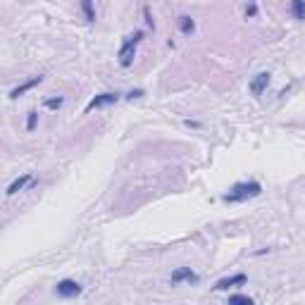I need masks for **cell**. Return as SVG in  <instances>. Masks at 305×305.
<instances>
[{"mask_svg": "<svg viewBox=\"0 0 305 305\" xmlns=\"http://www.w3.org/2000/svg\"><path fill=\"white\" fill-rule=\"evenodd\" d=\"M263 193V186H260V181H238L234 186L229 188V193L222 195L224 203H246L250 198H257V195Z\"/></svg>", "mask_w": 305, "mask_h": 305, "instance_id": "1", "label": "cell"}, {"mask_svg": "<svg viewBox=\"0 0 305 305\" xmlns=\"http://www.w3.org/2000/svg\"><path fill=\"white\" fill-rule=\"evenodd\" d=\"M141 38H143V31H136V34L126 36L124 41H122V48H119V53H117V60H119L122 67H132L134 55H136V48H139Z\"/></svg>", "mask_w": 305, "mask_h": 305, "instance_id": "2", "label": "cell"}, {"mask_svg": "<svg viewBox=\"0 0 305 305\" xmlns=\"http://www.w3.org/2000/svg\"><path fill=\"white\" fill-rule=\"evenodd\" d=\"M81 293V284L74 279H62L55 284V296L57 298H76Z\"/></svg>", "mask_w": 305, "mask_h": 305, "instance_id": "3", "label": "cell"}, {"mask_svg": "<svg viewBox=\"0 0 305 305\" xmlns=\"http://www.w3.org/2000/svg\"><path fill=\"white\" fill-rule=\"evenodd\" d=\"M119 100V93L117 91H107V93H100V96H96V98H91L89 100V105L83 107V112L89 115V112H93V110H98V107H105V105H112V103H117Z\"/></svg>", "mask_w": 305, "mask_h": 305, "instance_id": "4", "label": "cell"}, {"mask_svg": "<svg viewBox=\"0 0 305 305\" xmlns=\"http://www.w3.org/2000/svg\"><path fill=\"white\" fill-rule=\"evenodd\" d=\"M181 281H188V284H198L201 281V277L195 274L191 267H177V270L172 272V277H169V284L172 286H179Z\"/></svg>", "mask_w": 305, "mask_h": 305, "instance_id": "5", "label": "cell"}, {"mask_svg": "<svg viewBox=\"0 0 305 305\" xmlns=\"http://www.w3.org/2000/svg\"><path fill=\"white\" fill-rule=\"evenodd\" d=\"M270 81H272V74H270V72H260V74H257L255 79L250 81V93H253V96H263L265 89L270 86Z\"/></svg>", "mask_w": 305, "mask_h": 305, "instance_id": "6", "label": "cell"}, {"mask_svg": "<svg viewBox=\"0 0 305 305\" xmlns=\"http://www.w3.org/2000/svg\"><path fill=\"white\" fill-rule=\"evenodd\" d=\"M34 184V177L31 174H21L19 179H14L10 186H7V191H5V195L10 198V195H14V193H19V191H24L27 186H31Z\"/></svg>", "mask_w": 305, "mask_h": 305, "instance_id": "7", "label": "cell"}, {"mask_svg": "<svg viewBox=\"0 0 305 305\" xmlns=\"http://www.w3.org/2000/svg\"><path fill=\"white\" fill-rule=\"evenodd\" d=\"M248 281V274H243V272H238V274H234V277H227V279H220L215 284V291H227L229 286H236V284H246Z\"/></svg>", "mask_w": 305, "mask_h": 305, "instance_id": "8", "label": "cell"}, {"mask_svg": "<svg viewBox=\"0 0 305 305\" xmlns=\"http://www.w3.org/2000/svg\"><path fill=\"white\" fill-rule=\"evenodd\" d=\"M41 81H43V76H34V79H29V81L19 83L17 89H12V91H10V98H12V100H17V98H19V96H24L27 91H31V89H34V86H38V83H41Z\"/></svg>", "mask_w": 305, "mask_h": 305, "instance_id": "9", "label": "cell"}, {"mask_svg": "<svg viewBox=\"0 0 305 305\" xmlns=\"http://www.w3.org/2000/svg\"><path fill=\"white\" fill-rule=\"evenodd\" d=\"M179 29H181V34H193V29H195V21L188 17V14H181L179 17Z\"/></svg>", "mask_w": 305, "mask_h": 305, "instance_id": "10", "label": "cell"}, {"mask_svg": "<svg viewBox=\"0 0 305 305\" xmlns=\"http://www.w3.org/2000/svg\"><path fill=\"white\" fill-rule=\"evenodd\" d=\"M227 305H253V298L246 293H231L227 300Z\"/></svg>", "mask_w": 305, "mask_h": 305, "instance_id": "11", "label": "cell"}, {"mask_svg": "<svg viewBox=\"0 0 305 305\" xmlns=\"http://www.w3.org/2000/svg\"><path fill=\"white\" fill-rule=\"evenodd\" d=\"M291 14L298 21H305V0H293L291 3Z\"/></svg>", "mask_w": 305, "mask_h": 305, "instance_id": "12", "label": "cell"}, {"mask_svg": "<svg viewBox=\"0 0 305 305\" xmlns=\"http://www.w3.org/2000/svg\"><path fill=\"white\" fill-rule=\"evenodd\" d=\"M81 10H83V14H86V19H89V21H96V10H93V3H91V0H83V3H81Z\"/></svg>", "mask_w": 305, "mask_h": 305, "instance_id": "13", "label": "cell"}, {"mask_svg": "<svg viewBox=\"0 0 305 305\" xmlns=\"http://www.w3.org/2000/svg\"><path fill=\"white\" fill-rule=\"evenodd\" d=\"M62 103H64V98H48L43 105H46L48 110H60V107H62Z\"/></svg>", "mask_w": 305, "mask_h": 305, "instance_id": "14", "label": "cell"}, {"mask_svg": "<svg viewBox=\"0 0 305 305\" xmlns=\"http://www.w3.org/2000/svg\"><path fill=\"white\" fill-rule=\"evenodd\" d=\"M36 122H38V112L31 110V112H29V117H27V132H34Z\"/></svg>", "mask_w": 305, "mask_h": 305, "instance_id": "15", "label": "cell"}, {"mask_svg": "<svg viewBox=\"0 0 305 305\" xmlns=\"http://www.w3.org/2000/svg\"><path fill=\"white\" fill-rule=\"evenodd\" d=\"M143 14H146V24H148V27H150V29H155V21H152V17H150V10H148V7H146V10H143Z\"/></svg>", "mask_w": 305, "mask_h": 305, "instance_id": "16", "label": "cell"}, {"mask_svg": "<svg viewBox=\"0 0 305 305\" xmlns=\"http://www.w3.org/2000/svg\"><path fill=\"white\" fill-rule=\"evenodd\" d=\"M257 14V5H248L246 7V17H255Z\"/></svg>", "mask_w": 305, "mask_h": 305, "instance_id": "17", "label": "cell"}, {"mask_svg": "<svg viewBox=\"0 0 305 305\" xmlns=\"http://www.w3.org/2000/svg\"><path fill=\"white\" fill-rule=\"evenodd\" d=\"M141 96H143V91H141V89H136V91H132V93H129V96H126V98H129V100H134V98H141Z\"/></svg>", "mask_w": 305, "mask_h": 305, "instance_id": "18", "label": "cell"}]
</instances>
